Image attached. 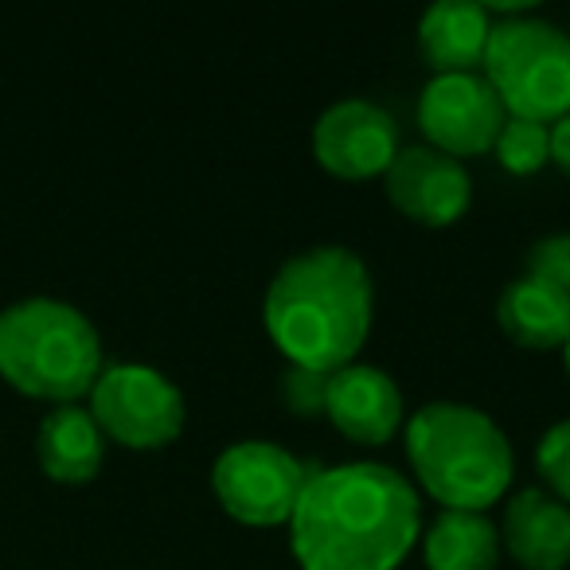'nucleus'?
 Instances as JSON below:
<instances>
[{"label": "nucleus", "instance_id": "18", "mask_svg": "<svg viewBox=\"0 0 570 570\" xmlns=\"http://www.w3.org/2000/svg\"><path fill=\"white\" fill-rule=\"evenodd\" d=\"M535 465L547 481V492L570 504V419L554 422L535 445Z\"/></svg>", "mask_w": 570, "mask_h": 570}, {"label": "nucleus", "instance_id": "12", "mask_svg": "<svg viewBox=\"0 0 570 570\" xmlns=\"http://www.w3.org/2000/svg\"><path fill=\"white\" fill-rule=\"evenodd\" d=\"M500 551L523 570H567L570 562V504L547 489H520L504 497Z\"/></svg>", "mask_w": 570, "mask_h": 570}, {"label": "nucleus", "instance_id": "10", "mask_svg": "<svg viewBox=\"0 0 570 570\" xmlns=\"http://www.w3.org/2000/svg\"><path fill=\"white\" fill-rule=\"evenodd\" d=\"M383 196L419 227H453L473 204V176L434 145H403L383 173Z\"/></svg>", "mask_w": 570, "mask_h": 570}, {"label": "nucleus", "instance_id": "11", "mask_svg": "<svg viewBox=\"0 0 570 570\" xmlns=\"http://www.w3.org/2000/svg\"><path fill=\"white\" fill-rule=\"evenodd\" d=\"M403 391H399L395 375L383 372L375 364H356L341 367L328 375L325 391V419L341 430L348 442L356 445H383L395 438V430L403 426Z\"/></svg>", "mask_w": 570, "mask_h": 570}, {"label": "nucleus", "instance_id": "3", "mask_svg": "<svg viewBox=\"0 0 570 570\" xmlns=\"http://www.w3.org/2000/svg\"><path fill=\"white\" fill-rule=\"evenodd\" d=\"M414 489L453 512H484L508 497L515 453L492 414L469 403H426L406 422Z\"/></svg>", "mask_w": 570, "mask_h": 570}, {"label": "nucleus", "instance_id": "4", "mask_svg": "<svg viewBox=\"0 0 570 570\" xmlns=\"http://www.w3.org/2000/svg\"><path fill=\"white\" fill-rule=\"evenodd\" d=\"M102 372V336L79 305L32 294L0 309V375L24 395L79 403Z\"/></svg>", "mask_w": 570, "mask_h": 570}, {"label": "nucleus", "instance_id": "17", "mask_svg": "<svg viewBox=\"0 0 570 570\" xmlns=\"http://www.w3.org/2000/svg\"><path fill=\"white\" fill-rule=\"evenodd\" d=\"M492 153H497L504 173L512 176L539 173L543 165H551V126L528 118H508L497 145H492Z\"/></svg>", "mask_w": 570, "mask_h": 570}, {"label": "nucleus", "instance_id": "6", "mask_svg": "<svg viewBox=\"0 0 570 570\" xmlns=\"http://www.w3.org/2000/svg\"><path fill=\"white\" fill-rule=\"evenodd\" d=\"M90 414L114 442L129 450H160L180 438L188 403L160 367L118 360V364H102L98 372L90 387Z\"/></svg>", "mask_w": 570, "mask_h": 570}, {"label": "nucleus", "instance_id": "20", "mask_svg": "<svg viewBox=\"0 0 570 570\" xmlns=\"http://www.w3.org/2000/svg\"><path fill=\"white\" fill-rule=\"evenodd\" d=\"M528 274L570 294V230H554V235H543L531 243Z\"/></svg>", "mask_w": 570, "mask_h": 570}, {"label": "nucleus", "instance_id": "14", "mask_svg": "<svg viewBox=\"0 0 570 570\" xmlns=\"http://www.w3.org/2000/svg\"><path fill=\"white\" fill-rule=\"evenodd\" d=\"M36 458L51 481L82 484L95 481L106 458V434L98 430L90 406L82 403H56L43 414L36 430Z\"/></svg>", "mask_w": 570, "mask_h": 570}, {"label": "nucleus", "instance_id": "22", "mask_svg": "<svg viewBox=\"0 0 570 570\" xmlns=\"http://www.w3.org/2000/svg\"><path fill=\"white\" fill-rule=\"evenodd\" d=\"M562 364H567V375H570V341L562 344Z\"/></svg>", "mask_w": 570, "mask_h": 570}, {"label": "nucleus", "instance_id": "2", "mask_svg": "<svg viewBox=\"0 0 570 570\" xmlns=\"http://www.w3.org/2000/svg\"><path fill=\"white\" fill-rule=\"evenodd\" d=\"M372 317V269L341 243L309 246L285 258L262 297V325L285 364L325 375L356 364Z\"/></svg>", "mask_w": 570, "mask_h": 570}, {"label": "nucleus", "instance_id": "1", "mask_svg": "<svg viewBox=\"0 0 570 570\" xmlns=\"http://www.w3.org/2000/svg\"><path fill=\"white\" fill-rule=\"evenodd\" d=\"M419 535V489L383 461L313 469L289 515V551L302 570H399Z\"/></svg>", "mask_w": 570, "mask_h": 570}, {"label": "nucleus", "instance_id": "9", "mask_svg": "<svg viewBox=\"0 0 570 570\" xmlns=\"http://www.w3.org/2000/svg\"><path fill=\"white\" fill-rule=\"evenodd\" d=\"M399 126L372 98H341L313 121V157L341 180H372L395 160Z\"/></svg>", "mask_w": 570, "mask_h": 570}, {"label": "nucleus", "instance_id": "7", "mask_svg": "<svg viewBox=\"0 0 570 570\" xmlns=\"http://www.w3.org/2000/svg\"><path fill=\"white\" fill-rule=\"evenodd\" d=\"M313 469L317 465H305L285 445L246 438L215 458L212 492L230 520L246 528H277V523H289Z\"/></svg>", "mask_w": 570, "mask_h": 570}, {"label": "nucleus", "instance_id": "16", "mask_svg": "<svg viewBox=\"0 0 570 570\" xmlns=\"http://www.w3.org/2000/svg\"><path fill=\"white\" fill-rule=\"evenodd\" d=\"M426 570H497L500 531L484 512H453L442 508L438 520L422 531Z\"/></svg>", "mask_w": 570, "mask_h": 570}, {"label": "nucleus", "instance_id": "19", "mask_svg": "<svg viewBox=\"0 0 570 570\" xmlns=\"http://www.w3.org/2000/svg\"><path fill=\"white\" fill-rule=\"evenodd\" d=\"M277 391H282V403L289 414H297V419H321V414H325L328 375L285 364L282 380H277Z\"/></svg>", "mask_w": 570, "mask_h": 570}, {"label": "nucleus", "instance_id": "15", "mask_svg": "<svg viewBox=\"0 0 570 570\" xmlns=\"http://www.w3.org/2000/svg\"><path fill=\"white\" fill-rule=\"evenodd\" d=\"M497 321L508 341L520 348L562 352V344L570 341V294L523 274L504 285V294L497 302Z\"/></svg>", "mask_w": 570, "mask_h": 570}, {"label": "nucleus", "instance_id": "8", "mask_svg": "<svg viewBox=\"0 0 570 570\" xmlns=\"http://www.w3.org/2000/svg\"><path fill=\"white\" fill-rule=\"evenodd\" d=\"M508 110L481 71L434 75L419 95V126L426 145L450 157H481L497 145Z\"/></svg>", "mask_w": 570, "mask_h": 570}, {"label": "nucleus", "instance_id": "21", "mask_svg": "<svg viewBox=\"0 0 570 570\" xmlns=\"http://www.w3.org/2000/svg\"><path fill=\"white\" fill-rule=\"evenodd\" d=\"M551 165H559L570 176V114L551 121Z\"/></svg>", "mask_w": 570, "mask_h": 570}, {"label": "nucleus", "instance_id": "5", "mask_svg": "<svg viewBox=\"0 0 570 570\" xmlns=\"http://www.w3.org/2000/svg\"><path fill=\"white\" fill-rule=\"evenodd\" d=\"M481 75L508 118L551 126L570 114V36L551 20L508 17L492 24Z\"/></svg>", "mask_w": 570, "mask_h": 570}, {"label": "nucleus", "instance_id": "13", "mask_svg": "<svg viewBox=\"0 0 570 570\" xmlns=\"http://www.w3.org/2000/svg\"><path fill=\"white\" fill-rule=\"evenodd\" d=\"M492 12L489 4L473 0H438L422 12L419 20V48L434 75L453 71H476L484 63L492 36Z\"/></svg>", "mask_w": 570, "mask_h": 570}]
</instances>
